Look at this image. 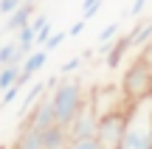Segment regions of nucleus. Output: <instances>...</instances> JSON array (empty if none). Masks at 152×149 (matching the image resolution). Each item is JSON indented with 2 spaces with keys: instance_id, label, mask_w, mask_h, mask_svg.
<instances>
[{
  "instance_id": "nucleus-10",
  "label": "nucleus",
  "mask_w": 152,
  "mask_h": 149,
  "mask_svg": "<svg viewBox=\"0 0 152 149\" xmlns=\"http://www.w3.org/2000/svg\"><path fill=\"white\" fill-rule=\"evenodd\" d=\"M14 149H45L42 146V129H34L31 124H26L14 141Z\"/></svg>"
},
{
  "instance_id": "nucleus-6",
  "label": "nucleus",
  "mask_w": 152,
  "mask_h": 149,
  "mask_svg": "<svg viewBox=\"0 0 152 149\" xmlns=\"http://www.w3.org/2000/svg\"><path fill=\"white\" fill-rule=\"evenodd\" d=\"M45 65H48V51H45V48H39V51H31V54H28L26 59H23V65H20V79H17L14 84L26 87V84L31 82V76H34V73H39Z\"/></svg>"
},
{
  "instance_id": "nucleus-23",
  "label": "nucleus",
  "mask_w": 152,
  "mask_h": 149,
  "mask_svg": "<svg viewBox=\"0 0 152 149\" xmlns=\"http://www.w3.org/2000/svg\"><path fill=\"white\" fill-rule=\"evenodd\" d=\"M23 3H26V0H0V14H11V11L20 9Z\"/></svg>"
},
{
  "instance_id": "nucleus-1",
  "label": "nucleus",
  "mask_w": 152,
  "mask_h": 149,
  "mask_svg": "<svg viewBox=\"0 0 152 149\" xmlns=\"http://www.w3.org/2000/svg\"><path fill=\"white\" fill-rule=\"evenodd\" d=\"M118 149H152V93L130 101Z\"/></svg>"
},
{
  "instance_id": "nucleus-4",
  "label": "nucleus",
  "mask_w": 152,
  "mask_h": 149,
  "mask_svg": "<svg viewBox=\"0 0 152 149\" xmlns=\"http://www.w3.org/2000/svg\"><path fill=\"white\" fill-rule=\"evenodd\" d=\"M124 116H127V110L99 116L96 138H99V144H102V149H118V144H121V132H124Z\"/></svg>"
},
{
  "instance_id": "nucleus-11",
  "label": "nucleus",
  "mask_w": 152,
  "mask_h": 149,
  "mask_svg": "<svg viewBox=\"0 0 152 149\" xmlns=\"http://www.w3.org/2000/svg\"><path fill=\"white\" fill-rule=\"evenodd\" d=\"M26 56H28V54L20 48L17 39H9V42L0 45V68H3V65H23Z\"/></svg>"
},
{
  "instance_id": "nucleus-15",
  "label": "nucleus",
  "mask_w": 152,
  "mask_h": 149,
  "mask_svg": "<svg viewBox=\"0 0 152 149\" xmlns=\"http://www.w3.org/2000/svg\"><path fill=\"white\" fill-rule=\"evenodd\" d=\"M17 79H20V65H3L0 68V90L11 87Z\"/></svg>"
},
{
  "instance_id": "nucleus-21",
  "label": "nucleus",
  "mask_w": 152,
  "mask_h": 149,
  "mask_svg": "<svg viewBox=\"0 0 152 149\" xmlns=\"http://www.w3.org/2000/svg\"><path fill=\"white\" fill-rule=\"evenodd\" d=\"M79 68H82V56H73V59H68L65 65L59 68V73H62V76H71V73L79 71Z\"/></svg>"
},
{
  "instance_id": "nucleus-3",
  "label": "nucleus",
  "mask_w": 152,
  "mask_h": 149,
  "mask_svg": "<svg viewBox=\"0 0 152 149\" xmlns=\"http://www.w3.org/2000/svg\"><path fill=\"white\" fill-rule=\"evenodd\" d=\"M121 93L127 96V101L144 99V96L152 93V71L141 56L124 71V76H121Z\"/></svg>"
},
{
  "instance_id": "nucleus-16",
  "label": "nucleus",
  "mask_w": 152,
  "mask_h": 149,
  "mask_svg": "<svg viewBox=\"0 0 152 149\" xmlns=\"http://www.w3.org/2000/svg\"><path fill=\"white\" fill-rule=\"evenodd\" d=\"M68 149H102V144H99L96 135H93V138H73L71 144H68Z\"/></svg>"
},
{
  "instance_id": "nucleus-20",
  "label": "nucleus",
  "mask_w": 152,
  "mask_h": 149,
  "mask_svg": "<svg viewBox=\"0 0 152 149\" xmlns=\"http://www.w3.org/2000/svg\"><path fill=\"white\" fill-rule=\"evenodd\" d=\"M20 90H23L20 84H11V87H6V90H3V99H0V104L6 107V104H11V101H17V96H20Z\"/></svg>"
},
{
  "instance_id": "nucleus-5",
  "label": "nucleus",
  "mask_w": 152,
  "mask_h": 149,
  "mask_svg": "<svg viewBox=\"0 0 152 149\" xmlns=\"http://www.w3.org/2000/svg\"><path fill=\"white\" fill-rule=\"evenodd\" d=\"M96 127H99V113L93 107V99L87 96L82 101L79 113L73 116V121L68 124V135H71V141L73 138H93L96 135Z\"/></svg>"
},
{
  "instance_id": "nucleus-19",
  "label": "nucleus",
  "mask_w": 152,
  "mask_h": 149,
  "mask_svg": "<svg viewBox=\"0 0 152 149\" xmlns=\"http://www.w3.org/2000/svg\"><path fill=\"white\" fill-rule=\"evenodd\" d=\"M99 9H102V0H85V3H82V17H85V20H90Z\"/></svg>"
},
{
  "instance_id": "nucleus-22",
  "label": "nucleus",
  "mask_w": 152,
  "mask_h": 149,
  "mask_svg": "<svg viewBox=\"0 0 152 149\" xmlns=\"http://www.w3.org/2000/svg\"><path fill=\"white\" fill-rule=\"evenodd\" d=\"M51 34H54V28H51V23H45V25H42V28L37 31V37H34V45H45Z\"/></svg>"
},
{
  "instance_id": "nucleus-13",
  "label": "nucleus",
  "mask_w": 152,
  "mask_h": 149,
  "mask_svg": "<svg viewBox=\"0 0 152 149\" xmlns=\"http://www.w3.org/2000/svg\"><path fill=\"white\" fill-rule=\"evenodd\" d=\"M45 90H48V87H45V82L31 84V90L23 96V104H20V113H17V116H20V118H26V116H28V110H31V107H34V104H37V101L45 96Z\"/></svg>"
},
{
  "instance_id": "nucleus-18",
  "label": "nucleus",
  "mask_w": 152,
  "mask_h": 149,
  "mask_svg": "<svg viewBox=\"0 0 152 149\" xmlns=\"http://www.w3.org/2000/svg\"><path fill=\"white\" fill-rule=\"evenodd\" d=\"M65 39H68V31H54V34L48 37V42L42 45V48H45V51L51 54V51H56V48H59L62 42H65Z\"/></svg>"
},
{
  "instance_id": "nucleus-9",
  "label": "nucleus",
  "mask_w": 152,
  "mask_h": 149,
  "mask_svg": "<svg viewBox=\"0 0 152 149\" xmlns=\"http://www.w3.org/2000/svg\"><path fill=\"white\" fill-rule=\"evenodd\" d=\"M68 144H71L68 127H62V124H51L48 129H42V146L45 149H68Z\"/></svg>"
},
{
  "instance_id": "nucleus-17",
  "label": "nucleus",
  "mask_w": 152,
  "mask_h": 149,
  "mask_svg": "<svg viewBox=\"0 0 152 149\" xmlns=\"http://www.w3.org/2000/svg\"><path fill=\"white\" fill-rule=\"evenodd\" d=\"M118 31H121V23H107L102 28V34H99V42H113L118 37Z\"/></svg>"
},
{
  "instance_id": "nucleus-2",
  "label": "nucleus",
  "mask_w": 152,
  "mask_h": 149,
  "mask_svg": "<svg viewBox=\"0 0 152 149\" xmlns=\"http://www.w3.org/2000/svg\"><path fill=\"white\" fill-rule=\"evenodd\" d=\"M48 96H51V104H54L56 124H62V127H68V124L73 121V116L79 113L82 101L87 99L85 90H82V82L79 79H68V76H62L59 84H56Z\"/></svg>"
},
{
  "instance_id": "nucleus-12",
  "label": "nucleus",
  "mask_w": 152,
  "mask_h": 149,
  "mask_svg": "<svg viewBox=\"0 0 152 149\" xmlns=\"http://www.w3.org/2000/svg\"><path fill=\"white\" fill-rule=\"evenodd\" d=\"M130 48H144L147 42H152V20H141L132 25V31L127 34Z\"/></svg>"
},
{
  "instance_id": "nucleus-14",
  "label": "nucleus",
  "mask_w": 152,
  "mask_h": 149,
  "mask_svg": "<svg viewBox=\"0 0 152 149\" xmlns=\"http://www.w3.org/2000/svg\"><path fill=\"white\" fill-rule=\"evenodd\" d=\"M127 51H130V39H127V37H115V39H113V48H110V54L104 56V59H107V68H118L121 59L127 56Z\"/></svg>"
},
{
  "instance_id": "nucleus-24",
  "label": "nucleus",
  "mask_w": 152,
  "mask_h": 149,
  "mask_svg": "<svg viewBox=\"0 0 152 149\" xmlns=\"http://www.w3.org/2000/svg\"><path fill=\"white\" fill-rule=\"evenodd\" d=\"M85 25H87V20H85V17H82V20H76L73 25L68 28V37H79V34L85 31Z\"/></svg>"
},
{
  "instance_id": "nucleus-25",
  "label": "nucleus",
  "mask_w": 152,
  "mask_h": 149,
  "mask_svg": "<svg viewBox=\"0 0 152 149\" xmlns=\"http://www.w3.org/2000/svg\"><path fill=\"white\" fill-rule=\"evenodd\" d=\"M144 9H147V0H135V3L130 6V17H138Z\"/></svg>"
},
{
  "instance_id": "nucleus-26",
  "label": "nucleus",
  "mask_w": 152,
  "mask_h": 149,
  "mask_svg": "<svg viewBox=\"0 0 152 149\" xmlns=\"http://www.w3.org/2000/svg\"><path fill=\"white\" fill-rule=\"evenodd\" d=\"M141 59L149 65V71H152V42H147L144 45V51H141Z\"/></svg>"
},
{
  "instance_id": "nucleus-8",
  "label": "nucleus",
  "mask_w": 152,
  "mask_h": 149,
  "mask_svg": "<svg viewBox=\"0 0 152 149\" xmlns=\"http://www.w3.org/2000/svg\"><path fill=\"white\" fill-rule=\"evenodd\" d=\"M34 17V0H26V3L20 6V9H14L11 14H6V34H17L23 25H28Z\"/></svg>"
},
{
  "instance_id": "nucleus-7",
  "label": "nucleus",
  "mask_w": 152,
  "mask_h": 149,
  "mask_svg": "<svg viewBox=\"0 0 152 149\" xmlns=\"http://www.w3.org/2000/svg\"><path fill=\"white\" fill-rule=\"evenodd\" d=\"M31 124L34 129H48L51 124H56V116H54V104H51V96L45 93L37 104L31 107Z\"/></svg>"
}]
</instances>
